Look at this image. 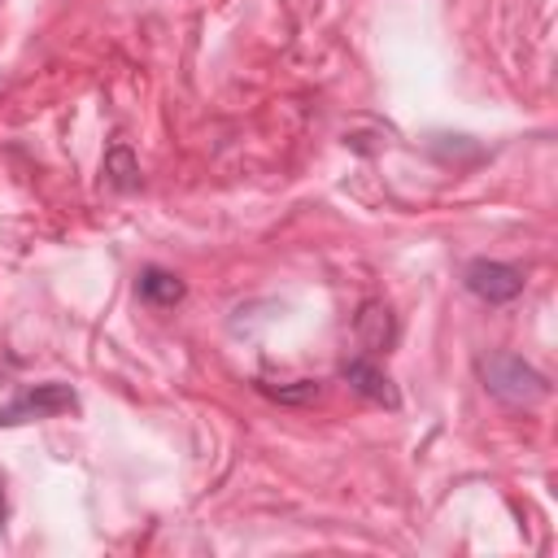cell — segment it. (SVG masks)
I'll list each match as a JSON object with an SVG mask.
<instances>
[{
  "label": "cell",
  "instance_id": "1",
  "mask_svg": "<svg viewBox=\"0 0 558 558\" xmlns=\"http://www.w3.org/2000/svg\"><path fill=\"white\" fill-rule=\"evenodd\" d=\"M480 379L506 405H532V401H541L549 392L545 375L532 371L519 353H488V357H480Z\"/></svg>",
  "mask_w": 558,
  "mask_h": 558
},
{
  "label": "cell",
  "instance_id": "2",
  "mask_svg": "<svg viewBox=\"0 0 558 558\" xmlns=\"http://www.w3.org/2000/svg\"><path fill=\"white\" fill-rule=\"evenodd\" d=\"M78 397L70 384H35V388H22L4 410H0V423L4 427H17V423H31V418H48V414H61V410H74Z\"/></svg>",
  "mask_w": 558,
  "mask_h": 558
},
{
  "label": "cell",
  "instance_id": "3",
  "mask_svg": "<svg viewBox=\"0 0 558 558\" xmlns=\"http://www.w3.org/2000/svg\"><path fill=\"white\" fill-rule=\"evenodd\" d=\"M462 283H466L471 296H480L488 305H506V301H514L523 292V270L519 266H506V262L475 257V262H466Z\"/></svg>",
  "mask_w": 558,
  "mask_h": 558
},
{
  "label": "cell",
  "instance_id": "4",
  "mask_svg": "<svg viewBox=\"0 0 558 558\" xmlns=\"http://www.w3.org/2000/svg\"><path fill=\"white\" fill-rule=\"evenodd\" d=\"M344 384L353 388V392H362L366 401H375V405H397L401 397H397V388H392V379L375 366V362H366V357H353V362H344Z\"/></svg>",
  "mask_w": 558,
  "mask_h": 558
},
{
  "label": "cell",
  "instance_id": "5",
  "mask_svg": "<svg viewBox=\"0 0 558 558\" xmlns=\"http://www.w3.org/2000/svg\"><path fill=\"white\" fill-rule=\"evenodd\" d=\"M140 296L148 301V305H174L179 296H183V279L179 275H170V270H161V266H148V270H140Z\"/></svg>",
  "mask_w": 558,
  "mask_h": 558
},
{
  "label": "cell",
  "instance_id": "6",
  "mask_svg": "<svg viewBox=\"0 0 558 558\" xmlns=\"http://www.w3.org/2000/svg\"><path fill=\"white\" fill-rule=\"evenodd\" d=\"M357 331H362V340L371 344V349H388L392 344V314H388V305H362V314H357Z\"/></svg>",
  "mask_w": 558,
  "mask_h": 558
},
{
  "label": "cell",
  "instance_id": "7",
  "mask_svg": "<svg viewBox=\"0 0 558 558\" xmlns=\"http://www.w3.org/2000/svg\"><path fill=\"white\" fill-rule=\"evenodd\" d=\"M4 514H9V506H4V493H0V527H4Z\"/></svg>",
  "mask_w": 558,
  "mask_h": 558
}]
</instances>
